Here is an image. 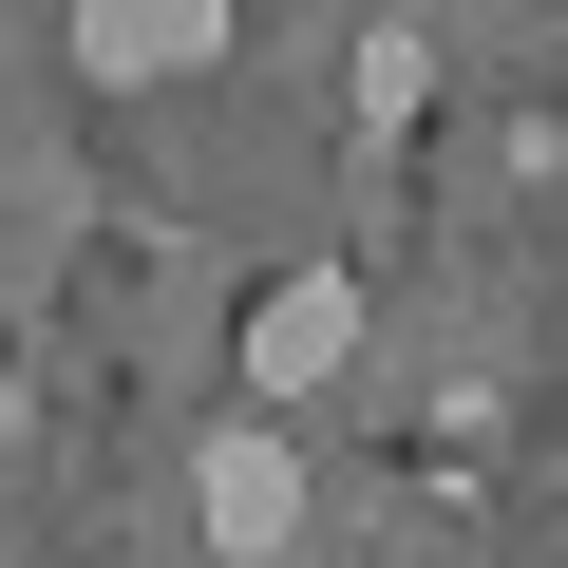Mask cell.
Instances as JSON below:
<instances>
[{
  "instance_id": "3957f363",
  "label": "cell",
  "mask_w": 568,
  "mask_h": 568,
  "mask_svg": "<svg viewBox=\"0 0 568 568\" xmlns=\"http://www.w3.org/2000/svg\"><path fill=\"white\" fill-rule=\"evenodd\" d=\"M190 511H209V549H227V568H265L284 530H304V455H284V436H246V417H227V436L190 455Z\"/></svg>"
},
{
  "instance_id": "277c9868",
  "label": "cell",
  "mask_w": 568,
  "mask_h": 568,
  "mask_svg": "<svg viewBox=\"0 0 568 568\" xmlns=\"http://www.w3.org/2000/svg\"><path fill=\"white\" fill-rule=\"evenodd\" d=\"M417 95H436V39L379 20V39H361V114H417Z\"/></svg>"
},
{
  "instance_id": "6da1fadb",
  "label": "cell",
  "mask_w": 568,
  "mask_h": 568,
  "mask_svg": "<svg viewBox=\"0 0 568 568\" xmlns=\"http://www.w3.org/2000/svg\"><path fill=\"white\" fill-rule=\"evenodd\" d=\"M342 361H361V265H284L246 304V398H323Z\"/></svg>"
},
{
  "instance_id": "7a4b0ae2",
  "label": "cell",
  "mask_w": 568,
  "mask_h": 568,
  "mask_svg": "<svg viewBox=\"0 0 568 568\" xmlns=\"http://www.w3.org/2000/svg\"><path fill=\"white\" fill-rule=\"evenodd\" d=\"M227 58V0H77V77L95 95H171Z\"/></svg>"
}]
</instances>
